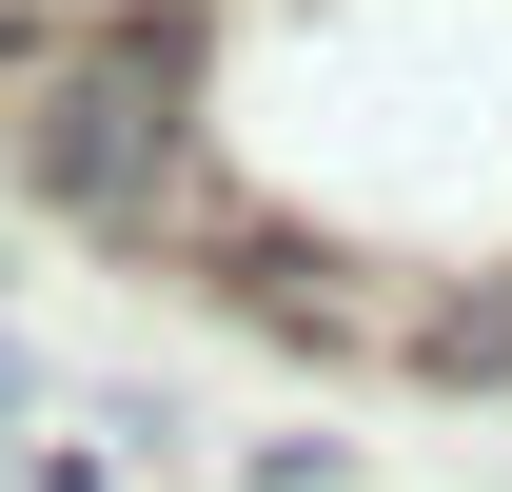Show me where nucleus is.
<instances>
[{"label": "nucleus", "mask_w": 512, "mask_h": 492, "mask_svg": "<svg viewBox=\"0 0 512 492\" xmlns=\"http://www.w3.org/2000/svg\"><path fill=\"white\" fill-rule=\"evenodd\" d=\"M178 40L158 20H99L79 60H40V99H20V178L60 197V217H158V178H178Z\"/></svg>", "instance_id": "obj_1"}]
</instances>
